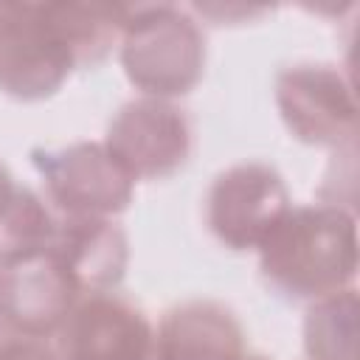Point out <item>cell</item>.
<instances>
[{
  "mask_svg": "<svg viewBox=\"0 0 360 360\" xmlns=\"http://www.w3.org/2000/svg\"><path fill=\"white\" fill-rule=\"evenodd\" d=\"M259 250L273 287L295 298H329L354 278V217L340 205L290 208Z\"/></svg>",
  "mask_w": 360,
  "mask_h": 360,
  "instance_id": "1",
  "label": "cell"
},
{
  "mask_svg": "<svg viewBox=\"0 0 360 360\" xmlns=\"http://www.w3.org/2000/svg\"><path fill=\"white\" fill-rule=\"evenodd\" d=\"M121 37L124 70L152 98L188 93L202 76V34L174 6H129Z\"/></svg>",
  "mask_w": 360,
  "mask_h": 360,
  "instance_id": "2",
  "label": "cell"
},
{
  "mask_svg": "<svg viewBox=\"0 0 360 360\" xmlns=\"http://www.w3.org/2000/svg\"><path fill=\"white\" fill-rule=\"evenodd\" d=\"M76 68L51 3H0V90L45 98Z\"/></svg>",
  "mask_w": 360,
  "mask_h": 360,
  "instance_id": "3",
  "label": "cell"
},
{
  "mask_svg": "<svg viewBox=\"0 0 360 360\" xmlns=\"http://www.w3.org/2000/svg\"><path fill=\"white\" fill-rule=\"evenodd\" d=\"M290 211L281 174L264 163H236L225 169L208 191V225L233 250L259 248Z\"/></svg>",
  "mask_w": 360,
  "mask_h": 360,
  "instance_id": "4",
  "label": "cell"
},
{
  "mask_svg": "<svg viewBox=\"0 0 360 360\" xmlns=\"http://www.w3.org/2000/svg\"><path fill=\"white\" fill-rule=\"evenodd\" d=\"M79 292L76 278L48 245L0 262V315L28 338L62 326Z\"/></svg>",
  "mask_w": 360,
  "mask_h": 360,
  "instance_id": "5",
  "label": "cell"
},
{
  "mask_svg": "<svg viewBox=\"0 0 360 360\" xmlns=\"http://www.w3.org/2000/svg\"><path fill=\"white\" fill-rule=\"evenodd\" d=\"M104 146L132 180L166 177L186 163L191 129L183 110L146 96L121 107L107 129Z\"/></svg>",
  "mask_w": 360,
  "mask_h": 360,
  "instance_id": "6",
  "label": "cell"
},
{
  "mask_svg": "<svg viewBox=\"0 0 360 360\" xmlns=\"http://www.w3.org/2000/svg\"><path fill=\"white\" fill-rule=\"evenodd\" d=\"M51 197L73 217H107L129 205L132 177L104 143H73L56 152H34Z\"/></svg>",
  "mask_w": 360,
  "mask_h": 360,
  "instance_id": "7",
  "label": "cell"
},
{
  "mask_svg": "<svg viewBox=\"0 0 360 360\" xmlns=\"http://www.w3.org/2000/svg\"><path fill=\"white\" fill-rule=\"evenodd\" d=\"M276 101L290 132L307 143L340 146L354 135V98L329 65H295L281 70Z\"/></svg>",
  "mask_w": 360,
  "mask_h": 360,
  "instance_id": "8",
  "label": "cell"
},
{
  "mask_svg": "<svg viewBox=\"0 0 360 360\" xmlns=\"http://www.w3.org/2000/svg\"><path fill=\"white\" fill-rule=\"evenodd\" d=\"M155 335L141 309L93 295L62 323V360H152Z\"/></svg>",
  "mask_w": 360,
  "mask_h": 360,
  "instance_id": "9",
  "label": "cell"
},
{
  "mask_svg": "<svg viewBox=\"0 0 360 360\" xmlns=\"http://www.w3.org/2000/svg\"><path fill=\"white\" fill-rule=\"evenodd\" d=\"M48 248L65 262L79 290H107L121 281L127 267V236L107 217H73L53 222Z\"/></svg>",
  "mask_w": 360,
  "mask_h": 360,
  "instance_id": "10",
  "label": "cell"
},
{
  "mask_svg": "<svg viewBox=\"0 0 360 360\" xmlns=\"http://www.w3.org/2000/svg\"><path fill=\"white\" fill-rule=\"evenodd\" d=\"M152 360H245L242 326L217 301H188L166 312Z\"/></svg>",
  "mask_w": 360,
  "mask_h": 360,
  "instance_id": "11",
  "label": "cell"
},
{
  "mask_svg": "<svg viewBox=\"0 0 360 360\" xmlns=\"http://www.w3.org/2000/svg\"><path fill=\"white\" fill-rule=\"evenodd\" d=\"M354 290L321 298L307 318V352L312 360H352L340 343L354 349Z\"/></svg>",
  "mask_w": 360,
  "mask_h": 360,
  "instance_id": "12",
  "label": "cell"
},
{
  "mask_svg": "<svg viewBox=\"0 0 360 360\" xmlns=\"http://www.w3.org/2000/svg\"><path fill=\"white\" fill-rule=\"evenodd\" d=\"M53 231L48 208L25 188H17L0 211V262L45 248Z\"/></svg>",
  "mask_w": 360,
  "mask_h": 360,
  "instance_id": "13",
  "label": "cell"
},
{
  "mask_svg": "<svg viewBox=\"0 0 360 360\" xmlns=\"http://www.w3.org/2000/svg\"><path fill=\"white\" fill-rule=\"evenodd\" d=\"M0 360H56V357H53L51 349H45L34 338H22V340L3 343L0 346Z\"/></svg>",
  "mask_w": 360,
  "mask_h": 360,
  "instance_id": "14",
  "label": "cell"
},
{
  "mask_svg": "<svg viewBox=\"0 0 360 360\" xmlns=\"http://www.w3.org/2000/svg\"><path fill=\"white\" fill-rule=\"evenodd\" d=\"M14 191H17V188H14V183H11V174H8L6 166L0 163V211L8 205V200L14 197Z\"/></svg>",
  "mask_w": 360,
  "mask_h": 360,
  "instance_id": "15",
  "label": "cell"
},
{
  "mask_svg": "<svg viewBox=\"0 0 360 360\" xmlns=\"http://www.w3.org/2000/svg\"><path fill=\"white\" fill-rule=\"evenodd\" d=\"M250 360H264V357H250Z\"/></svg>",
  "mask_w": 360,
  "mask_h": 360,
  "instance_id": "16",
  "label": "cell"
}]
</instances>
